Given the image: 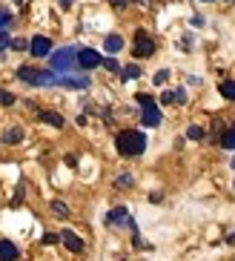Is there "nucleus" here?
Returning a JSON list of instances; mask_svg holds the SVG:
<instances>
[{"instance_id": "nucleus-1", "label": "nucleus", "mask_w": 235, "mask_h": 261, "mask_svg": "<svg viewBox=\"0 0 235 261\" xmlns=\"http://www.w3.org/2000/svg\"><path fill=\"white\" fill-rule=\"evenodd\" d=\"M17 77H20L23 84H32V86H61V72H55V69L20 66V69H17Z\"/></svg>"}, {"instance_id": "nucleus-2", "label": "nucleus", "mask_w": 235, "mask_h": 261, "mask_svg": "<svg viewBox=\"0 0 235 261\" xmlns=\"http://www.w3.org/2000/svg\"><path fill=\"white\" fill-rule=\"evenodd\" d=\"M115 146H118L121 155H141L146 149V135L138 129H123V132H118Z\"/></svg>"}, {"instance_id": "nucleus-3", "label": "nucleus", "mask_w": 235, "mask_h": 261, "mask_svg": "<svg viewBox=\"0 0 235 261\" xmlns=\"http://www.w3.org/2000/svg\"><path fill=\"white\" fill-rule=\"evenodd\" d=\"M49 69H55V72H75V63H77V49L75 46H63V49H58V52H52L49 55Z\"/></svg>"}, {"instance_id": "nucleus-4", "label": "nucleus", "mask_w": 235, "mask_h": 261, "mask_svg": "<svg viewBox=\"0 0 235 261\" xmlns=\"http://www.w3.org/2000/svg\"><path fill=\"white\" fill-rule=\"evenodd\" d=\"M138 103H141V121H144V126H161L158 103H155L149 95H138Z\"/></svg>"}, {"instance_id": "nucleus-5", "label": "nucleus", "mask_w": 235, "mask_h": 261, "mask_svg": "<svg viewBox=\"0 0 235 261\" xmlns=\"http://www.w3.org/2000/svg\"><path fill=\"white\" fill-rule=\"evenodd\" d=\"M132 52H135V58H149V55L155 52V40H152L144 29H138L135 32V46H132Z\"/></svg>"}, {"instance_id": "nucleus-6", "label": "nucleus", "mask_w": 235, "mask_h": 261, "mask_svg": "<svg viewBox=\"0 0 235 261\" xmlns=\"http://www.w3.org/2000/svg\"><path fill=\"white\" fill-rule=\"evenodd\" d=\"M107 224L109 227H126V230H132V232H138V227H135V221H132V215L126 213V207H115L112 213L107 215Z\"/></svg>"}, {"instance_id": "nucleus-7", "label": "nucleus", "mask_w": 235, "mask_h": 261, "mask_svg": "<svg viewBox=\"0 0 235 261\" xmlns=\"http://www.w3.org/2000/svg\"><path fill=\"white\" fill-rule=\"evenodd\" d=\"M100 63H103V58L95 49H77V69H95Z\"/></svg>"}, {"instance_id": "nucleus-8", "label": "nucleus", "mask_w": 235, "mask_h": 261, "mask_svg": "<svg viewBox=\"0 0 235 261\" xmlns=\"http://www.w3.org/2000/svg\"><path fill=\"white\" fill-rule=\"evenodd\" d=\"M29 52L35 55V58H49V55H52V40L43 38V35L32 38V40H29Z\"/></svg>"}, {"instance_id": "nucleus-9", "label": "nucleus", "mask_w": 235, "mask_h": 261, "mask_svg": "<svg viewBox=\"0 0 235 261\" xmlns=\"http://www.w3.org/2000/svg\"><path fill=\"white\" fill-rule=\"evenodd\" d=\"M61 241L66 244V250H72V253H84V238H77L72 230H63L61 232Z\"/></svg>"}, {"instance_id": "nucleus-10", "label": "nucleus", "mask_w": 235, "mask_h": 261, "mask_svg": "<svg viewBox=\"0 0 235 261\" xmlns=\"http://www.w3.org/2000/svg\"><path fill=\"white\" fill-rule=\"evenodd\" d=\"M17 255H20L17 253V247L3 238V241H0V261H17Z\"/></svg>"}, {"instance_id": "nucleus-11", "label": "nucleus", "mask_w": 235, "mask_h": 261, "mask_svg": "<svg viewBox=\"0 0 235 261\" xmlns=\"http://www.w3.org/2000/svg\"><path fill=\"white\" fill-rule=\"evenodd\" d=\"M103 46H107V52H109V55L121 52V49H123V38H121V35H107V40H103Z\"/></svg>"}, {"instance_id": "nucleus-12", "label": "nucleus", "mask_w": 235, "mask_h": 261, "mask_svg": "<svg viewBox=\"0 0 235 261\" xmlns=\"http://www.w3.org/2000/svg\"><path fill=\"white\" fill-rule=\"evenodd\" d=\"M164 103H187V92L184 89H172V92H164Z\"/></svg>"}, {"instance_id": "nucleus-13", "label": "nucleus", "mask_w": 235, "mask_h": 261, "mask_svg": "<svg viewBox=\"0 0 235 261\" xmlns=\"http://www.w3.org/2000/svg\"><path fill=\"white\" fill-rule=\"evenodd\" d=\"M40 121H43V123H52V126H58V129L63 126V118L58 115V112H49V109H43V112H40Z\"/></svg>"}, {"instance_id": "nucleus-14", "label": "nucleus", "mask_w": 235, "mask_h": 261, "mask_svg": "<svg viewBox=\"0 0 235 261\" xmlns=\"http://www.w3.org/2000/svg\"><path fill=\"white\" fill-rule=\"evenodd\" d=\"M3 141H6V144H20V141H23V129H20V126L6 129V132H3Z\"/></svg>"}, {"instance_id": "nucleus-15", "label": "nucleus", "mask_w": 235, "mask_h": 261, "mask_svg": "<svg viewBox=\"0 0 235 261\" xmlns=\"http://www.w3.org/2000/svg\"><path fill=\"white\" fill-rule=\"evenodd\" d=\"M218 141H221V146H224V149H235V126H229V129L224 132Z\"/></svg>"}, {"instance_id": "nucleus-16", "label": "nucleus", "mask_w": 235, "mask_h": 261, "mask_svg": "<svg viewBox=\"0 0 235 261\" xmlns=\"http://www.w3.org/2000/svg\"><path fill=\"white\" fill-rule=\"evenodd\" d=\"M121 77H123V81H135V77H141V69H138L135 63H129V66H123V69H121Z\"/></svg>"}, {"instance_id": "nucleus-17", "label": "nucleus", "mask_w": 235, "mask_h": 261, "mask_svg": "<svg viewBox=\"0 0 235 261\" xmlns=\"http://www.w3.org/2000/svg\"><path fill=\"white\" fill-rule=\"evenodd\" d=\"M221 95H224V98L227 100H235V81H224V84H221V89H218Z\"/></svg>"}, {"instance_id": "nucleus-18", "label": "nucleus", "mask_w": 235, "mask_h": 261, "mask_svg": "<svg viewBox=\"0 0 235 261\" xmlns=\"http://www.w3.org/2000/svg\"><path fill=\"white\" fill-rule=\"evenodd\" d=\"M9 23H12V12L9 9H0V32H6Z\"/></svg>"}, {"instance_id": "nucleus-19", "label": "nucleus", "mask_w": 235, "mask_h": 261, "mask_svg": "<svg viewBox=\"0 0 235 261\" xmlns=\"http://www.w3.org/2000/svg\"><path fill=\"white\" fill-rule=\"evenodd\" d=\"M52 213H58L61 218H66V215H69V207L63 204V201H52Z\"/></svg>"}, {"instance_id": "nucleus-20", "label": "nucleus", "mask_w": 235, "mask_h": 261, "mask_svg": "<svg viewBox=\"0 0 235 261\" xmlns=\"http://www.w3.org/2000/svg\"><path fill=\"white\" fill-rule=\"evenodd\" d=\"M115 187H118V190H129V187H132V175H118Z\"/></svg>"}, {"instance_id": "nucleus-21", "label": "nucleus", "mask_w": 235, "mask_h": 261, "mask_svg": "<svg viewBox=\"0 0 235 261\" xmlns=\"http://www.w3.org/2000/svg\"><path fill=\"white\" fill-rule=\"evenodd\" d=\"M187 138L201 141V138H204V129H201V126H190V129H187Z\"/></svg>"}, {"instance_id": "nucleus-22", "label": "nucleus", "mask_w": 235, "mask_h": 261, "mask_svg": "<svg viewBox=\"0 0 235 261\" xmlns=\"http://www.w3.org/2000/svg\"><path fill=\"white\" fill-rule=\"evenodd\" d=\"M12 49H15V52H26V49H29V40L15 38V40H12Z\"/></svg>"}, {"instance_id": "nucleus-23", "label": "nucleus", "mask_w": 235, "mask_h": 261, "mask_svg": "<svg viewBox=\"0 0 235 261\" xmlns=\"http://www.w3.org/2000/svg\"><path fill=\"white\" fill-rule=\"evenodd\" d=\"M0 103H3V107H12V103H15V95L6 92V89H0Z\"/></svg>"}, {"instance_id": "nucleus-24", "label": "nucleus", "mask_w": 235, "mask_h": 261, "mask_svg": "<svg viewBox=\"0 0 235 261\" xmlns=\"http://www.w3.org/2000/svg\"><path fill=\"white\" fill-rule=\"evenodd\" d=\"M6 46H12V40H9V32H0V52Z\"/></svg>"}, {"instance_id": "nucleus-25", "label": "nucleus", "mask_w": 235, "mask_h": 261, "mask_svg": "<svg viewBox=\"0 0 235 261\" xmlns=\"http://www.w3.org/2000/svg\"><path fill=\"white\" fill-rule=\"evenodd\" d=\"M167 77H169V72H167V69H161L158 75H155V84H167Z\"/></svg>"}, {"instance_id": "nucleus-26", "label": "nucleus", "mask_w": 235, "mask_h": 261, "mask_svg": "<svg viewBox=\"0 0 235 261\" xmlns=\"http://www.w3.org/2000/svg\"><path fill=\"white\" fill-rule=\"evenodd\" d=\"M103 66H107L109 72H118V69H121V66H118V63L112 61V58H107V61H103Z\"/></svg>"}, {"instance_id": "nucleus-27", "label": "nucleus", "mask_w": 235, "mask_h": 261, "mask_svg": "<svg viewBox=\"0 0 235 261\" xmlns=\"http://www.w3.org/2000/svg\"><path fill=\"white\" fill-rule=\"evenodd\" d=\"M55 241H61V236H55V232H49V236H43V244H55Z\"/></svg>"}, {"instance_id": "nucleus-28", "label": "nucleus", "mask_w": 235, "mask_h": 261, "mask_svg": "<svg viewBox=\"0 0 235 261\" xmlns=\"http://www.w3.org/2000/svg\"><path fill=\"white\" fill-rule=\"evenodd\" d=\"M109 3H112L115 9H123V6H126V0H109Z\"/></svg>"}, {"instance_id": "nucleus-29", "label": "nucleus", "mask_w": 235, "mask_h": 261, "mask_svg": "<svg viewBox=\"0 0 235 261\" xmlns=\"http://www.w3.org/2000/svg\"><path fill=\"white\" fill-rule=\"evenodd\" d=\"M58 3H61V9H69L72 3H75V0H58Z\"/></svg>"}, {"instance_id": "nucleus-30", "label": "nucleus", "mask_w": 235, "mask_h": 261, "mask_svg": "<svg viewBox=\"0 0 235 261\" xmlns=\"http://www.w3.org/2000/svg\"><path fill=\"white\" fill-rule=\"evenodd\" d=\"M135 3H141V6H146V3H149V0H135Z\"/></svg>"}, {"instance_id": "nucleus-31", "label": "nucleus", "mask_w": 235, "mask_h": 261, "mask_svg": "<svg viewBox=\"0 0 235 261\" xmlns=\"http://www.w3.org/2000/svg\"><path fill=\"white\" fill-rule=\"evenodd\" d=\"M232 169H235V158H232Z\"/></svg>"}, {"instance_id": "nucleus-32", "label": "nucleus", "mask_w": 235, "mask_h": 261, "mask_svg": "<svg viewBox=\"0 0 235 261\" xmlns=\"http://www.w3.org/2000/svg\"><path fill=\"white\" fill-rule=\"evenodd\" d=\"M204 3H210V0H204Z\"/></svg>"}]
</instances>
